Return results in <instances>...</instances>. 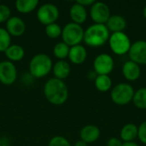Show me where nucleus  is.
Here are the masks:
<instances>
[{
    "mask_svg": "<svg viewBox=\"0 0 146 146\" xmlns=\"http://www.w3.org/2000/svg\"><path fill=\"white\" fill-rule=\"evenodd\" d=\"M44 93L46 99L52 104L62 105L68 98L67 85L61 80L51 78L44 86Z\"/></svg>",
    "mask_w": 146,
    "mask_h": 146,
    "instance_id": "nucleus-1",
    "label": "nucleus"
},
{
    "mask_svg": "<svg viewBox=\"0 0 146 146\" xmlns=\"http://www.w3.org/2000/svg\"><path fill=\"white\" fill-rule=\"evenodd\" d=\"M110 33L104 24L91 25L84 33L83 41L91 47H100L109 41Z\"/></svg>",
    "mask_w": 146,
    "mask_h": 146,
    "instance_id": "nucleus-2",
    "label": "nucleus"
},
{
    "mask_svg": "<svg viewBox=\"0 0 146 146\" xmlns=\"http://www.w3.org/2000/svg\"><path fill=\"white\" fill-rule=\"evenodd\" d=\"M52 68L53 64L50 57L44 53L35 55L29 63L30 74L34 78L45 77L50 72Z\"/></svg>",
    "mask_w": 146,
    "mask_h": 146,
    "instance_id": "nucleus-3",
    "label": "nucleus"
},
{
    "mask_svg": "<svg viewBox=\"0 0 146 146\" xmlns=\"http://www.w3.org/2000/svg\"><path fill=\"white\" fill-rule=\"evenodd\" d=\"M84 29L83 27L76 23L69 22L64 26L62 30V42L68 44L69 47L80 44L84 39Z\"/></svg>",
    "mask_w": 146,
    "mask_h": 146,
    "instance_id": "nucleus-4",
    "label": "nucleus"
},
{
    "mask_svg": "<svg viewBox=\"0 0 146 146\" xmlns=\"http://www.w3.org/2000/svg\"><path fill=\"white\" fill-rule=\"evenodd\" d=\"M133 87L127 83H120L113 87L110 92L112 101L117 105H127L133 101L134 96Z\"/></svg>",
    "mask_w": 146,
    "mask_h": 146,
    "instance_id": "nucleus-5",
    "label": "nucleus"
},
{
    "mask_svg": "<svg viewBox=\"0 0 146 146\" xmlns=\"http://www.w3.org/2000/svg\"><path fill=\"white\" fill-rule=\"evenodd\" d=\"M109 44L114 54L122 56L128 53L132 43L127 34H126L124 32H120L110 34L109 38Z\"/></svg>",
    "mask_w": 146,
    "mask_h": 146,
    "instance_id": "nucleus-6",
    "label": "nucleus"
},
{
    "mask_svg": "<svg viewBox=\"0 0 146 146\" xmlns=\"http://www.w3.org/2000/svg\"><path fill=\"white\" fill-rule=\"evenodd\" d=\"M59 17V10L55 4L44 3L37 11V18L44 26L55 23Z\"/></svg>",
    "mask_w": 146,
    "mask_h": 146,
    "instance_id": "nucleus-7",
    "label": "nucleus"
},
{
    "mask_svg": "<svg viewBox=\"0 0 146 146\" xmlns=\"http://www.w3.org/2000/svg\"><path fill=\"white\" fill-rule=\"evenodd\" d=\"M115 62L113 57L106 53L97 56L93 62L94 71L98 75H109L114 69Z\"/></svg>",
    "mask_w": 146,
    "mask_h": 146,
    "instance_id": "nucleus-8",
    "label": "nucleus"
},
{
    "mask_svg": "<svg viewBox=\"0 0 146 146\" xmlns=\"http://www.w3.org/2000/svg\"><path fill=\"white\" fill-rule=\"evenodd\" d=\"M90 16L96 24H106L110 17V7L104 2H95L90 9Z\"/></svg>",
    "mask_w": 146,
    "mask_h": 146,
    "instance_id": "nucleus-9",
    "label": "nucleus"
},
{
    "mask_svg": "<svg viewBox=\"0 0 146 146\" xmlns=\"http://www.w3.org/2000/svg\"><path fill=\"white\" fill-rule=\"evenodd\" d=\"M17 78V71L15 64L9 61L0 62V82L5 86L14 84Z\"/></svg>",
    "mask_w": 146,
    "mask_h": 146,
    "instance_id": "nucleus-10",
    "label": "nucleus"
},
{
    "mask_svg": "<svg viewBox=\"0 0 146 146\" xmlns=\"http://www.w3.org/2000/svg\"><path fill=\"white\" fill-rule=\"evenodd\" d=\"M129 58L131 61L137 64L146 65V41L137 40L132 44L131 48L128 51Z\"/></svg>",
    "mask_w": 146,
    "mask_h": 146,
    "instance_id": "nucleus-11",
    "label": "nucleus"
},
{
    "mask_svg": "<svg viewBox=\"0 0 146 146\" xmlns=\"http://www.w3.org/2000/svg\"><path fill=\"white\" fill-rule=\"evenodd\" d=\"M6 30L10 36L19 37L25 33L26 24L21 18L13 16L6 21Z\"/></svg>",
    "mask_w": 146,
    "mask_h": 146,
    "instance_id": "nucleus-12",
    "label": "nucleus"
},
{
    "mask_svg": "<svg viewBox=\"0 0 146 146\" xmlns=\"http://www.w3.org/2000/svg\"><path fill=\"white\" fill-rule=\"evenodd\" d=\"M121 72L124 78L128 81H135L141 75L140 66L131 60L124 62V64L122 65Z\"/></svg>",
    "mask_w": 146,
    "mask_h": 146,
    "instance_id": "nucleus-13",
    "label": "nucleus"
},
{
    "mask_svg": "<svg viewBox=\"0 0 146 146\" xmlns=\"http://www.w3.org/2000/svg\"><path fill=\"white\" fill-rule=\"evenodd\" d=\"M80 140L86 144H91L97 141L100 137V130L97 126L87 125L84 127L80 133Z\"/></svg>",
    "mask_w": 146,
    "mask_h": 146,
    "instance_id": "nucleus-14",
    "label": "nucleus"
},
{
    "mask_svg": "<svg viewBox=\"0 0 146 146\" xmlns=\"http://www.w3.org/2000/svg\"><path fill=\"white\" fill-rule=\"evenodd\" d=\"M87 57V51L86 49L81 45H74L70 47L69 53H68V58L71 62L76 65L82 64Z\"/></svg>",
    "mask_w": 146,
    "mask_h": 146,
    "instance_id": "nucleus-15",
    "label": "nucleus"
},
{
    "mask_svg": "<svg viewBox=\"0 0 146 146\" xmlns=\"http://www.w3.org/2000/svg\"><path fill=\"white\" fill-rule=\"evenodd\" d=\"M105 26L107 27L110 32H112V33H120V32H123L126 29L127 21L121 15H110Z\"/></svg>",
    "mask_w": 146,
    "mask_h": 146,
    "instance_id": "nucleus-16",
    "label": "nucleus"
},
{
    "mask_svg": "<svg viewBox=\"0 0 146 146\" xmlns=\"http://www.w3.org/2000/svg\"><path fill=\"white\" fill-rule=\"evenodd\" d=\"M70 18L72 19L74 23L76 24H82L87 19V11L86 7L75 3H74L69 10Z\"/></svg>",
    "mask_w": 146,
    "mask_h": 146,
    "instance_id": "nucleus-17",
    "label": "nucleus"
},
{
    "mask_svg": "<svg viewBox=\"0 0 146 146\" xmlns=\"http://www.w3.org/2000/svg\"><path fill=\"white\" fill-rule=\"evenodd\" d=\"M138 133L139 128L136 125L133 123H127L122 127L120 133V137L124 143L133 142V140L138 138Z\"/></svg>",
    "mask_w": 146,
    "mask_h": 146,
    "instance_id": "nucleus-18",
    "label": "nucleus"
},
{
    "mask_svg": "<svg viewBox=\"0 0 146 146\" xmlns=\"http://www.w3.org/2000/svg\"><path fill=\"white\" fill-rule=\"evenodd\" d=\"M53 74L56 79L64 80L68 77L70 74V65L65 60H59L53 65Z\"/></svg>",
    "mask_w": 146,
    "mask_h": 146,
    "instance_id": "nucleus-19",
    "label": "nucleus"
},
{
    "mask_svg": "<svg viewBox=\"0 0 146 146\" xmlns=\"http://www.w3.org/2000/svg\"><path fill=\"white\" fill-rule=\"evenodd\" d=\"M6 57L9 60V62H19L21 61L25 56L24 49L18 44H12L10 45L5 51Z\"/></svg>",
    "mask_w": 146,
    "mask_h": 146,
    "instance_id": "nucleus-20",
    "label": "nucleus"
},
{
    "mask_svg": "<svg viewBox=\"0 0 146 146\" xmlns=\"http://www.w3.org/2000/svg\"><path fill=\"white\" fill-rule=\"evenodd\" d=\"M38 5V0H17L15 8L21 14H28L33 11Z\"/></svg>",
    "mask_w": 146,
    "mask_h": 146,
    "instance_id": "nucleus-21",
    "label": "nucleus"
},
{
    "mask_svg": "<svg viewBox=\"0 0 146 146\" xmlns=\"http://www.w3.org/2000/svg\"><path fill=\"white\" fill-rule=\"evenodd\" d=\"M94 81L96 88L101 92H106L112 88V80L109 75H98Z\"/></svg>",
    "mask_w": 146,
    "mask_h": 146,
    "instance_id": "nucleus-22",
    "label": "nucleus"
},
{
    "mask_svg": "<svg viewBox=\"0 0 146 146\" xmlns=\"http://www.w3.org/2000/svg\"><path fill=\"white\" fill-rule=\"evenodd\" d=\"M133 104L139 110H146V87H142L134 92Z\"/></svg>",
    "mask_w": 146,
    "mask_h": 146,
    "instance_id": "nucleus-23",
    "label": "nucleus"
},
{
    "mask_svg": "<svg viewBox=\"0 0 146 146\" xmlns=\"http://www.w3.org/2000/svg\"><path fill=\"white\" fill-rule=\"evenodd\" d=\"M69 49H70V47L68 44H66L64 42H60V43H57L54 46L53 54L58 59L63 60V59H65L66 57L68 56Z\"/></svg>",
    "mask_w": 146,
    "mask_h": 146,
    "instance_id": "nucleus-24",
    "label": "nucleus"
},
{
    "mask_svg": "<svg viewBox=\"0 0 146 146\" xmlns=\"http://www.w3.org/2000/svg\"><path fill=\"white\" fill-rule=\"evenodd\" d=\"M11 37L5 28L0 27V52H4L10 46Z\"/></svg>",
    "mask_w": 146,
    "mask_h": 146,
    "instance_id": "nucleus-25",
    "label": "nucleus"
},
{
    "mask_svg": "<svg viewBox=\"0 0 146 146\" xmlns=\"http://www.w3.org/2000/svg\"><path fill=\"white\" fill-rule=\"evenodd\" d=\"M62 27L57 23H52L45 26V33L50 38H57L62 35Z\"/></svg>",
    "mask_w": 146,
    "mask_h": 146,
    "instance_id": "nucleus-26",
    "label": "nucleus"
},
{
    "mask_svg": "<svg viewBox=\"0 0 146 146\" xmlns=\"http://www.w3.org/2000/svg\"><path fill=\"white\" fill-rule=\"evenodd\" d=\"M48 146H71V145L68 140L64 137L56 136L50 140Z\"/></svg>",
    "mask_w": 146,
    "mask_h": 146,
    "instance_id": "nucleus-27",
    "label": "nucleus"
},
{
    "mask_svg": "<svg viewBox=\"0 0 146 146\" xmlns=\"http://www.w3.org/2000/svg\"><path fill=\"white\" fill-rule=\"evenodd\" d=\"M11 10L8 5L0 4V23L7 21L10 18Z\"/></svg>",
    "mask_w": 146,
    "mask_h": 146,
    "instance_id": "nucleus-28",
    "label": "nucleus"
},
{
    "mask_svg": "<svg viewBox=\"0 0 146 146\" xmlns=\"http://www.w3.org/2000/svg\"><path fill=\"white\" fill-rule=\"evenodd\" d=\"M138 128H139L138 138L142 144L146 145V121L142 122Z\"/></svg>",
    "mask_w": 146,
    "mask_h": 146,
    "instance_id": "nucleus-29",
    "label": "nucleus"
},
{
    "mask_svg": "<svg viewBox=\"0 0 146 146\" xmlns=\"http://www.w3.org/2000/svg\"><path fill=\"white\" fill-rule=\"evenodd\" d=\"M122 141L117 138H111L108 140L107 146H122Z\"/></svg>",
    "mask_w": 146,
    "mask_h": 146,
    "instance_id": "nucleus-30",
    "label": "nucleus"
},
{
    "mask_svg": "<svg viewBox=\"0 0 146 146\" xmlns=\"http://www.w3.org/2000/svg\"><path fill=\"white\" fill-rule=\"evenodd\" d=\"M96 1L94 0H78L76 3L84 6V7H87V6H92Z\"/></svg>",
    "mask_w": 146,
    "mask_h": 146,
    "instance_id": "nucleus-31",
    "label": "nucleus"
},
{
    "mask_svg": "<svg viewBox=\"0 0 146 146\" xmlns=\"http://www.w3.org/2000/svg\"><path fill=\"white\" fill-rule=\"evenodd\" d=\"M97 76H98V74L95 71H89L88 74H87V77L90 80H95V79L97 78Z\"/></svg>",
    "mask_w": 146,
    "mask_h": 146,
    "instance_id": "nucleus-32",
    "label": "nucleus"
},
{
    "mask_svg": "<svg viewBox=\"0 0 146 146\" xmlns=\"http://www.w3.org/2000/svg\"><path fill=\"white\" fill-rule=\"evenodd\" d=\"M74 146H87V144L85 143V142L82 141V140H79V141H77V142L75 143Z\"/></svg>",
    "mask_w": 146,
    "mask_h": 146,
    "instance_id": "nucleus-33",
    "label": "nucleus"
},
{
    "mask_svg": "<svg viewBox=\"0 0 146 146\" xmlns=\"http://www.w3.org/2000/svg\"><path fill=\"white\" fill-rule=\"evenodd\" d=\"M122 146H139L138 144L134 143V142H127V143H123Z\"/></svg>",
    "mask_w": 146,
    "mask_h": 146,
    "instance_id": "nucleus-34",
    "label": "nucleus"
},
{
    "mask_svg": "<svg viewBox=\"0 0 146 146\" xmlns=\"http://www.w3.org/2000/svg\"><path fill=\"white\" fill-rule=\"evenodd\" d=\"M143 15H144V17L146 19V4L145 5L144 9H143Z\"/></svg>",
    "mask_w": 146,
    "mask_h": 146,
    "instance_id": "nucleus-35",
    "label": "nucleus"
},
{
    "mask_svg": "<svg viewBox=\"0 0 146 146\" xmlns=\"http://www.w3.org/2000/svg\"><path fill=\"white\" fill-rule=\"evenodd\" d=\"M2 145H3V144H2V139H0V146Z\"/></svg>",
    "mask_w": 146,
    "mask_h": 146,
    "instance_id": "nucleus-36",
    "label": "nucleus"
},
{
    "mask_svg": "<svg viewBox=\"0 0 146 146\" xmlns=\"http://www.w3.org/2000/svg\"><path fill=\"white\" fill-rule=\"evenodd\" d=\"M1 146H9V145H2Z\"/></svg>",
    "mask_w": 146,
    "mask_h": 146,
    "instance_id": "nucleus-37",
    "label": "nucleus"
},
{
    "mask_svg": "<svg viewBox=\"0 0 146 146\" xmlns=\"http://www.w3.org/2000/svg\"></svg>",
    "mask_w": 146,
    "mask_h": 146,
    "instance_id": "nucleus-38",
    "label": "nucleus"
}]
</instances>
